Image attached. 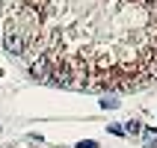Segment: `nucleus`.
Instances as JSON below:
<instances>
[{
  "label": "nucleus",
  "mask_w": 157,
  "mask_h": 148,
  "mask_svg": "<svg viewBox=\"0 0 157 148\" xmlns=\"http://www.w3.org/2000/svg\"><path fill=\"white\" fill-rule=\"evenodd\" d=\"M3 47H6L9 56H21L27 51V42H24V36L15 33V30H3Z\"/></svg>",
  "instance_id": "obj_1"
},
{
  "label": "nucleus",
  "mask_w": 157,
  "mask_h": 148,
  "mask_svg": "<svg viewBox=\"0 0 157 148\" xmlns=\"http://www.w3.org/2000/svg\"><path fill=\"white\" fill-rule=\"evenodd\" d=\"M51 71H53V65H51V56H48V53H42L39 59L30 62V74H33L36 80H51Z\"/></svg>",
  "instance_id": "obj_2"
},
{
  "label": "nucleus",
  "mask_w": 157,
  "mask_h": 148,
  "mask_svg": "<svg viewBox=\"0 0 157 148\" xmlns=\"http://www.w3.org/2000/svg\"><path fill=\"white\" fill-rule=\"evenodd\" d=\"M140 131H142V124H140V122H128V124H124V133H131V136H136Z\"/></svg>",
  "instance_id": "obj_3"
},
{
  "label": "nucleus",
  "mask_w": 157,
  "mask_h": 148,
  "mask_svg": "<svg viewBox=\"0 0 157 148\" xmlns=\"http://www.w3.org/2000/svg\"><path fill=\"white\" fill-rule=\"evenodd\" d=\"M77 148H98V142H95V139H80Z\"/></svg>",
  "instance_id": "obj_4"
},
{
  "label": "nucleus",
  "mask_w": 157,
  "mask_h": 148,
  "mask_svg": "<svg viewBox=\"0 0 157 148\" xmlns=\"http://www.w3.org/2000/svg\"><path fill=\"white\" fill-rule=\"evenodd\" d=\"M101 107H104V110H116V107H119V101H110V98H107V101H101Z\"/></svg>",
  "instance_id": "obj_5"
},
{
  "label": "nucleus",
  "mask_w": 157,
  "mask_h": 148,
  "mask_svg": "<svg viewBox=\"0 0 157 148\" xmlns=\"http://www.w3.org/2000/svg\"><path fill=\"white\" fill-rule=\"evenodd\" d=\"M0 74H3V68H0Z\"/></svg>",
  "instance_id": "obj_6"
}]
</instances>
